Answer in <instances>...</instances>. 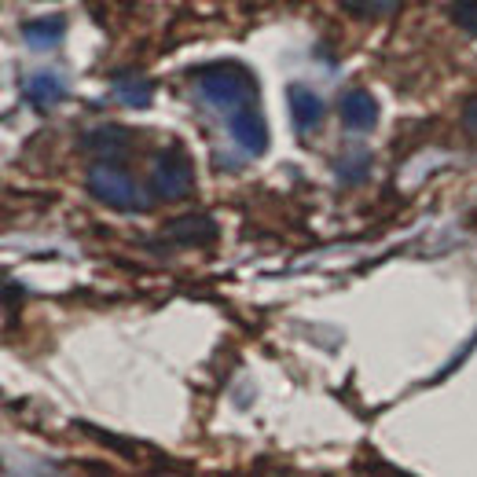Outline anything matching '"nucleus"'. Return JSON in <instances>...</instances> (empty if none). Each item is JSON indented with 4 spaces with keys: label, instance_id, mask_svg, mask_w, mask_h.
Segmentation results:
<instances>
[{
    "label": "nucleus",
    "instance_id": "nucleus-1",
    "mask_svg": "<svg viewBox=\"0 0 477 477\" xmlns=\"http://www.w3.org/2000/svg\"><path fill=\"white\" fill-rule=\"evenodd\" d=\"M195 84L206 95V104H214L221 114L257 104V77L243 63H206L195 70Z\"/></svg>",
    "mask_w": 477,
    "mask_h": 477
},
{
    "label": "nucleus",
    "instance_id": "nucleus-2",
    "mask_svg": "<svg viewBox=\"0 0 477 477\" xmlns=\"http://www.w3.org/2000/svg\"><path fill=\"white\" fill-rule=\"evenodd\" d=\"M84 187L95 203H104L118 214H147V199H144V187L118 165V162H95L84 176Z\"/></svg>",
    "mask_w": 477,
    "mask_h": 477
},
{
    "label": "nucleus",
    "instance_id": "nucleus-3",
    "mask_svg": "<svg viewBox=\"0 0 477 477\" xmlns=\"http://www.w3.org/2000/svg\"><path fill=\"white\" fill-rule=\"evenodd\" d=\"M147 187H151V195L162 199V203L187 199L191 191H195V169H191V162L173 147V151H165V154L154 158Z\"/></svg>",
    "mask_w": 477,
    "mask_h": 477
},
{
    "label": "nucleus",
    "instance_id": "nucleus-4",
    "mask_svg": "<svg viewBox=\"0 0 477 477\" xmlns=\"http://www.w3.org/2000/svg\"><path fill=\"white\" fill-rule=\"evenodd\" d=\"M224 122H228V136H232V144H235L243 154L261 158V154L268 151V125H264V118H261V111H257L253 104L228 111Z\"/></svg>",
    "mask_w": 477,
    "mask_h": 477
},
{
    "label": "nucleus",
    "instance_id": "nucleus-5",
    "mask_svg": "<svg viewBox=\"0 0 477 477\" xmlns=\"http://www.w3.org/2000/svg\"><path fill=\"white\" fill-rule=\"evenodd\" d=\"M286 104H291V122H294V133H298V136H309V133H316V129L323 125L327 107H323V100H320V95H316L309 84H302V81L286 84Z\"/></svg>",
    "mask_w": 477,
    "mask_h": 477
},
{
    "label": "nucleus",
    "instance_id": "nucleus-6",
    "mask_svg": "<svg viewBox=\"0 0 477 477\" xmlns=\"http://www.w3.org/2000/svg\"><path fill=\"white\" fill-rule=\"evenodd\" d=\"M217 235H221V228H217V221L206 217V214L176 217V221L165 228V239L176 243V246H210V243H217Z\"/></svg>",
    "mask_w": 477,
    "mask_h": 477
},
{
    "label": "nucleus",
    "instance_id": "nucleus-7",
    "mask_svg": "<svg viewBox=\"0 0 477 477\" xmlns=\"http://www.w3.org/2000/svg\"><path fill=\"white\" fill-rule=\"evenodd\" d=\"M342 125L353 129V133H371L378 125V104H374V95L367 88H349L342 95Z\"/></svg>",
    "mask_w": 477,
    "mask_h": 477
},
{
    "label": "nucleus",
    "instance_id": "nucleus-8",
    "mask_svg": "<svg viewBox=\"0 0 477 477\" xmlns=\"http://www.w3.org/2000/svg\"><path fill=\"white\" fill-rule=\"evenodd\" d=\"M81 151L95 154V162H118L129 151V133L122 125H104L81 136Z\"/></svg>",
    "mask_w": 477,
    "mask_h": 477
},
{
    "label": "nucleus",
    "instance_id": "nucleus-9",
    "mask_svg": "<svg viewBox=\"0 0 477 477\" xmlns=\"http://www.w3.org/2000/svg\"><path fill=\"white\" fill-rule=\"evenodd\" d=\"M23 100L30 107H37V111H48V107H55V104L66 100V81L59 74H48V70L34 74V77L23 81Z\"/></svg>",
    "mask_w": 477,
    "mask_h": 477
},
{
    "label": "nucleus",
    "instance_id": "nucleus-10",
    "mask_svg": "<svg viewBox=\"0 0 477 477\" xmlns=\"http://www.w3.org/2000/svg\"><path fill=\"white\" fill-rule=\"evenodd\" d=\"M19 34H23V41L30 45V48H52V45H59L63 37H66V19L63 15H48V19H30V23H23L19 26Z\"/></svg>",
    "mask_w": 477,
    "mask_h": 477
},
{
    "label": "nucleus",
    "instance_id": "nucleus-11",
    "mask_svg": "<svg viewBox=\"0 0 477 477\" xmlns=\"http://www.w3.org/2000/svg\"><path fill=\"white\" fill-rule=\"evenodd\" d=\"M111 88H114V95L125 107H136V111L151 107V100H154V84L147 77H136V74H114Z\"/></svg>",
    "mask_w": 477,
    "mask_h": 477
},
{
    "label": "nucleus",
    "instance_id": "nucleus-12",
    "mask_svg": "<svg viewBox=\"0 0 477 477\" xmlns=\"http://www.w3.org/2000/svg\"><path fill=\"white\" fill-rule=\"evenodd\" d=\"M367 176H371V154H367V151H353V154H342V158H338V180H342V184L356 187V184H363Z\"/></svg>",
    "mask_w": 477,
    "mask_h": 477
},
{
    "label": "nucleus",
    "instance_id": "nucleus-13",
    "mask_svg": "<svg viewBox=\"0 0 477 477\" xmlns=\"http://www.w3.org/2000/svg\"><path fill=\"white\" fill-rule=\"evenodd\" d=\"M342 8L360 19H382V15H393L401 8V0H342Z\"/></svg>",
    "mask_w": 477,
    "mask_h": 477
},
{
    "label": "nucleus",
    "instance_id": "nucleus-14",
    "mask_svg": "<svg viewBox=\"0 0 477 477\" xmlns=\"http://www.w3.org/2000/svg\"><path fill=\"white\" fill-rule=\"evenodd\" d=\"M452 19L459 30H466L470 37H477V0H459L452 8Z\"/></svg>",
    "mask_w": 477,
    "mask_h": 477
},
{
    "label": "nucleus",
    "instance_id": "nucleus-15",
    "mask_svg": "<svg viewBox=\"0 0 477 477\" xmlns=\"http://www.w3.org/2000/svg\"><path fill=\"white\" fill-rule=\"evenodd\" d=\"M462 129H466L470 136H477V95L462 107Z\"/></svg>",
    "mask_w": 477,
    "mask_h": 477
}]
</instances>
